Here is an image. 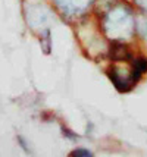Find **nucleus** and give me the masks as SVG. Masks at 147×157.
I'll return each instance as SVG.
<instances>
[{
	"mask_svg": "<svg viewBox=\"0 0 147 157\" xmlns=\"http://www.w3.org/2000/svg\"><path fill=\"white\" fill-rule=\"evenodd\" d=\"M109 57L112 60H130L133 55L126 44L122 43H112L109 47Z\"/></svg>",
	"mask_w": 147,
	"mask_h": 157,
	"instance_id": "obj_1",
	"label": "nucleus"
},
{
	"mask_svg": "<svg viewBox=\"0 0 147 157\" xmlns=\"http://www.w3.org/2000/svg\"><path fill=\"white\" fill-rule=\"evenodd\" d=\"M40 41H41V47H43V50H44V53H46V55H49L50 53V46H52V40H50V29H46V33H44V35L40 38Z\"/></svg>",
	"mask_w": 147,
	"mask_h": 157,
	"instance_id": "obj_3",
	"label": "nucleus"
},
{
	"mask_svg": "<svg viewBox=\"0 0 147 157\" xmlns=\"http://www.w3.org/2000/svg\"><path fill=\"white\" fill-rule=\"evenodd\" d=\"M62 132H63V135H65V137H68L69 140H77L78 138L77 134H74V132H72L69 128H66V126H62Z\"/></svg>",
	"mask_w": 147,
	"mask_h": 157,
	"instance_id": "obj_6",
	"label": "nucleus"
},
{
	"mask_svg": "<svg viewBox=\"0 0 147 157\" xmlns=\"http://www.w3.org/2000/svg\"><path fill=\"white\" fill-rule=\"evenodd\" d=\"M16 140H18V144H19V145L22 147V150L25 151L27 154H29V153H31V150L28 148V145H27V143H25V140H24L21 135H18V137H16Z\"/></svg>",
	"mask_w": 147,
	"mask_h": 157,
	"instance_id": "obj_7",
	"label": "nucleus"
},
{
	"mask_svg": "<svg viewBox=\"0 0 147 157\" xmlns=\"http://www.w3.org/2000/svg\"><path fill=\"white\" fill-rule=\"evenodd\" d=\"M134 71H135V72H140L141 75L146 74L147 72V60L146 59L140 57V59L134 60Z\"/></svg>",
	"mask_w": 147,
	"mask_h": 157,
	"instance_id": "obj_4",
	"label": "nucleus"
},
{
	"mask_svg": "<svg viewBox=\"0 0 147 157\" xmlns=\"http://www.w3.org/2000/svg\"><path fill=\"white\" fill-rule=\"evenodd\" d=\"M71 156L72 157H91L93 153L90 150H87V148H77V150H74L71 153Z\"/></svg>",
	"mask_w": 147,
	"mask_h": 157,
	"instance_id": "obj_5",
	"label": "nucleus"
},
{
	"mask_svg": "<svg viewBox=\"0 0 147 157\" xmlns=\"http://www.w3.org/2000/svg\"><path fill=\"white\" fill-rule=\"evenodd\" d=\"M109 78H110V81L113 82V85L116 87L119 93H128L130 90L133 88V84L130 79H122L119 74L115 71V68H112V71H109Z\"/></svg>",
	"mask_w": 147,
	"mask_h": 157,
	"instance_id": "obj_2",
	"label": "nucleus"
}]
</instances>
